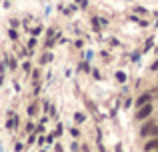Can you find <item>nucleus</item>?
<instances>
[{
  "label": "nucleus",
  "mask_w": 158,
  "mask_h": 152,
  "mask_svg": "<svg viewBox=\"0 0 158 152\" xmlns=\"http://www.w3.org/2000/svg\"><path fill=\"white\" fill-rule=\"evenodd\" d=\"M140 134L142 136H158V126H154L152 122L150 124H144L142 130H140Z\"/></svg>",
  "instance_id": "obj_1"
},
{
  "label": "nucleus",
  "mask_w": 158,
  "mask_h": 152,
  "mask_svg": "<svg viewBox=\"0 0 158 152\" xmlns=\"http://www.w3.org/2000/svg\"><path fill=\"white\" fill-rule=\"evenodd\" d=\"M150 114H152V106H150V104H144V106H140L136 118H138V120H144V118H148Z\"/></svg>",
  "instance_id": "obj_2"
},
{
  "label": "nucleus",
  "mask_w": 158,
  "mask_h": 152,
  "mask_svg": "<svg viewBox=\"0 0 158 152\" xmlns=\"http://www.w3.org/2000/svg\"><path fill=\"white\" fill-rule=\"evenodd\" d=\"M144 150H146V152H154V150H158V138L150 140V142H146V144H144Z\"/></svg>",
  "instance_id": "obj_3"
},
{
  "label": "nucleus",
  "mask_w": 158,
  "mask_h": 152,
  "mask_svg": "<svg viewBox=\"0 0 158 152\" xmlns=\"http://www.w3.org/2000/svg\"><path fill=\"white\" fill-rule=\"evenodd\" d=\"M148 102H150V94H142L136 104H138V106H144V104H148Z\"/></svg>",
  "instance_id": "obj_4"
},
{
  "label": "nucleus",
  "mask_w": 158,
  "mask_h": 152,
  "mask_svg": "<svg viewBox=\"0 0 158 152\" xmlns=\"http://www.w3.org/2000/svg\"><path fill=\"white\" fill-rule=\"evenodd\" d=\"M152 70H158V60L154 62V64H152Z\"/></svg>",
  "instance_id": "obj_5"
},
{
  "label": "nucleus",
  "mask_w": 158,
  "mask_h": 152,
  "mask_svg": "<svg viewBox=\"0 0 158 152\" xmlns=\"http://www.w3.org/2000/svg\"><path fill=\"white\" fill-rule=\"evenodd\" d=\"M154 152H158V150H154Z\"/></svg>",
  "instance_id": "obj_6"
}]
</instances>
